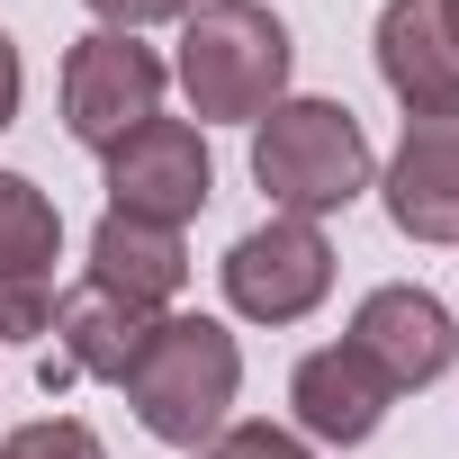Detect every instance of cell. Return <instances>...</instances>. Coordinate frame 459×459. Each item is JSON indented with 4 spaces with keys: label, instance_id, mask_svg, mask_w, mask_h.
I'll return each mask as SVG.
<instances>
[{
    "label": "cell",
    "instance_id": "6da1fadb",
    "mask_svg": "<svg viewBox=\"0 0 459 459\" xmlns=\"http://www.w3.org/2000/svg\"><path fill=\"white\" fill-rule=\"evenodd\" d=\"M117 387H126V405H135V423H144L153 441L207 450V441L225 432V414H235L244 351H235V333L207 325V316H162Z\"/></svg>",
    "mask_w": 459,
    "mask_h": 459
},
{
    "label": "cell",
    "instance_id": "7a4b0ae2",
    "mask_svg": "<svg viewBox=\"0 0 459 459\" xmlns=\"http://www.w3.org/2000/svg\"><path fill=\"white\" fill-rule=\"evenodd\" d=\"M289 28L262 10V0H198L180 28V91L198 108V126H235V117H271L289 91Z\"/></svg>",
    "mask_w": 459,
    "mask_h": 459
},
{
    "label": "cell",
    "instance_id": "3957f363",
    "mask_svg": "<svg viewBox=\"0 0 459 459\" xmlns=\"http://www.w3.org/2000/svg\"><path fill=\"white\" fill-rule=\"evenodd\" d=\"M253 180L271 189L280 216H333L369 189V135L342 100H280L253 126Z\"/></svg>",
    "mask_w": 459,
    "mask_h": 459
},
{
    "label": "cell",
    "instance_id": "277c9868",
    "mask_svg": "<svg viewBox=\"0 0 459 459\" xmlns=\"http://www.w3.org/2000/svg\"><path fill=\"white\" fill-rule=\"evenodd\" d=\"M144 117H162V55L135 46L126 28H91V37L64 55V126H73L91 153H108V144H126Z\"/></svg>",
    "mask_w": 459,
    "mask_h": 459
},
{
    "label": "cell",
    "instance_id": "5b68a950",
    "mask_svg": "<svg viewBox=\"0 0 459 459\" xmlns=\"http://www.w3.org/2000/svg\"><path fill=\"white\" fill-rule=\"evenodd\" d=\"M216 189V162H207V135L189 117H144L126 144H108V207L117 216H144V225H180L207 207Z\"/></svg>",
    "mask_w": 459,
    "mask_h": 459
},
{
    "label": "cell",
    "instance_id": "8992f818",
    "mask_svg": "<svg viewBox=\"0 0 459 459\" xmlns=\"http://www.w3.org/2000/svg\"><path fill=\"white\" fill-rule=\"evenodd\" d=\"M325 289H333V244L307 216H271L225 253V298L253 325H298V316L325 307Z\"/></svg>",
    "mask_w": 459,
    "mask_h": 459
},
{
    "label": "cell",
    "instance_id": "52a82bcc",
    "mask_svg": "<svg viewBox=\"0 0 459 459\" xmlns=\"http://www.w3.org/2000/svg\"><path fill=\"white\" fill-rule=\"evenodd\" d=\"M351 351L405 396V387H432V378L459 360V333H450V307H441L432 289L396 280V289H369V298H360V316H351Z\"/></svg>",
    "mask_w": 459,
    "mask_h": 459
},
{
    "label": "cell",
    "instance_id": "ba28073f",
    "mask_svg": "<svg viewBox=\"0 0 459 459\" xmlns=\"http://www.w3.org/2000/svg\"><path fill=\"white\" fill-rule=\"evenodd\" d=\"M153 325H162L153 307H126V298H108V289H91V280H82L73 298H55V360L37 369V378H46V396H55V387H73V378H126Z\"/></svg>",
    "mask_w": 459,
    "mask_h": 459
},
{
    "label": "cell",
    "instance_id": "9c48e42d",
    "mask_svg": "<svg viewBox=\"0 0 459 459\" xmlns=\"http://www.w3.org/2000/svg\"><path fill=\"white\" fill-rule=\"evenodd\" d=\"M387 216L414 244H459V117H414L387 162Z\"/></svg>",
    "mask_w": 459,
    "mask_h": 459
},
{
    "label": "cell",
    "instance_id": "30bf717a",
    "mask_svg": "<svg viewBox=\"0 0 459 459\" xmlns=\"http://www.w3.org/2000/svg\"><path fill=\"white\" fill-rule=\"evenodd\" d=\"M378 73L414 117H459V46L441 28V0H387L378 10Z\"/></svg>",
    "mask_w": 459,
    "mask_h": 459
},
{
    "label": "cell",
    "instance_id": "8fae6325",
    "mask_svg": "<svg viewBox=\"0 0 459 459\" xmlns=\"http://www.w3.org/2000/svg\"><path fill=\"white\" fill-rule=\"evenodd\" d=\"M387 378L351 351V342H325V351H307L298 360V378H289V405H298V423L316 432V441H369L378 423H387Z\"/></svg>",
    "mask_w": 459,
    "mask_h": 459
},
{
    "label": "cell",
    "instance_id": "7c38bea8",
    "mask_svg": "<svg viewBox=\"0 0 459 459\" xmlns=\"http://www.w3.org/2000/svg\"><path fill=\"white\" fill-rule=\"evenodd\" d=\"M91 289H108V298L162 316V298L189 289V253H180L171 225H144V216H117V207H108L100 235H91Z\"/></svg>",
    "mask_w": 459,
    "mask_h": 459
},
{
    "label": "cell",
    "instance_id": "4fadbf2b",
    "mask_svg": "<svg viewBox=\"0 0 459 459\" xmlns=\"http://www.w3.org/2000/svg\"><path fill=\"white\" fill-rule=\"evenodd\" d=\"M55 253H64V216H55V198H46L28 171H0V271L46 280Z\"/></svg>",
    "mask_w": 459,
    "mask_h": 459
},
{
    "label": "cell",
    "instance_id": "5bb4252c",
    "mask_svg": "<svg viewBox=\"0 0 459 459\" xmlns=\"http://www.w3.org/2000/svg\"><path fill=\"white\" fill-rule=\"evenodd\" d=\"M0 459H108V450H100V432L82 414H37V423H19L0 441Z\"/></svg>",
    "mask_w": 459,
    "mask_h": 459
},
{
    "label": "cell",
    "instance_id": "9a60e30c",
    "mask_svg": "<svg viewBox=\"0 0 459 459\" xmlns=\"http://www.w3.org/2000/svg\"><path fill=\"white\" fill-rule=\"evenodd\" d=\"M37 333H55V280L0 271V342H37Z\"/></svg>",
    "mask_w": 459,
    "mask_h": 459
},
{
    "label": "cell",
    "instance_id": "2e32d148",
    "mask_svg": "<svg viewBox=\"0 0 459 459\" xmlns=\"http://www.w3.org/2000/svg\"><path fill=\"white\" fill-rule=\"evenodd\" d=\"M198 459H316L298 432H280V423H225Z\"/></svg>",
    "mask_w": 459,
    "mask_h": 459
},
{
    "label": "cell",
    "instance_id": "e0dca14e",
    "mask_svg": "<svg viewBox=\"0 0 459 459\" xmlns=\"http://www.w3.org/2000/svg\"><path fill=\"white\" fill-rule=\"evenodd\" d=\"M91 10H100L108 28H126V37H135V28H153V19H189L198 0H91Z\"/></svg>",
    "mask_w": 459,
    "mask_h": 459
},
{
    "label": "cell",
    "instance_id": "ac0fdd59",
    "mask_svg": "<svg viewBox=\"0 0 459 459\" xmlns=\"http://www.w3.org/2000/svg\"><path fill=\"white\" fill-rule=\"evenodd\" d=\"M10 117H19V46L0 37V126H10Z\"/></svg>",
    "mask_w": 459,
    "mask_h": 459
},
{
    "label": "cell",
    "instance_id": "d6986e66",
    "mask_svg": "<svg viewBox=\"0 0 459 459\" xmlns=\"http://www.w3.org/2000/svg\"><path fill=\"white\" fill-rule=\"evenodd\" d=\"M441 28H450V46H459V0H441Z\"/></svg>",
    "mask_w": 459,
    "mask_h": 459
}]
</instances>
